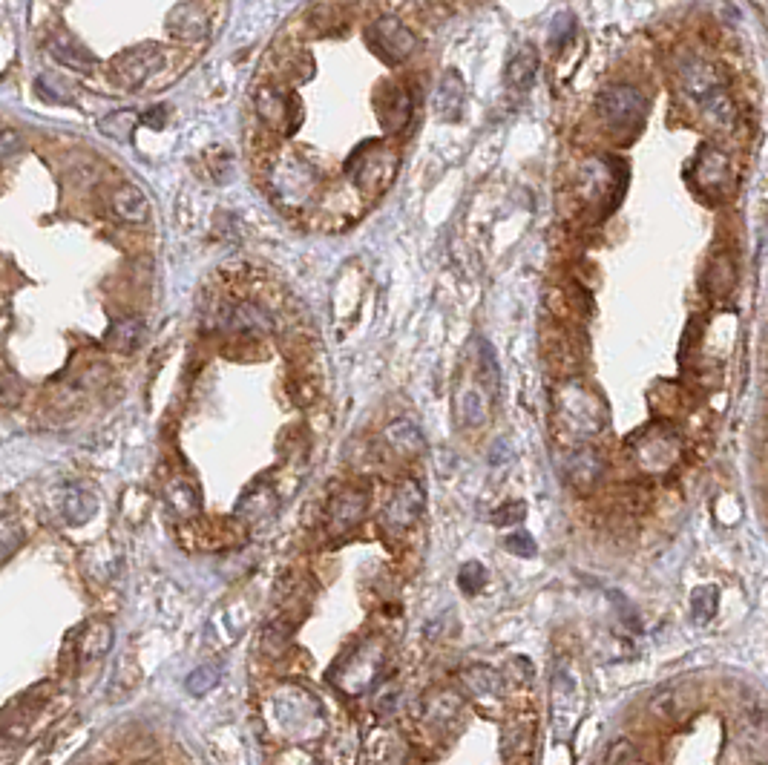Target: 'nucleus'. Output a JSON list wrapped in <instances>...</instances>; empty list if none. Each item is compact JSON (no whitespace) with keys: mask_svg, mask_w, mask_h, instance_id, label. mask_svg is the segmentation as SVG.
<instances>
[{"mask_svg":"<svg viewBox=\"0 0 768 765\" xmlns=\"http://www.w3.org/2000/svg\"><path fill=\"white\" fill-rule=\"evenodd\" d=\"M645 110H648V101L639 90H633L628 84H616V87H607L596 98V113L605 118L607 127L613 130H630L636 127L642 118H645Z\"/></svg>","mask_w":768,"mask_h":765,"instance_id":"obj_1","label":"nucleus"},{"mask_svg":"<svg viewBox=\"0 0 768 765\" xmlns=\"http://www.w3.org/2000/svg\"><path fill=\"white\" fill-rule=\"evenodd\" d=\"M162 64V49L156 47V44H139V47H130L124 49V52H118L116 58H113V64H110V70H113L116 84L127 87V90H136V87H141Z\"/></svg>","mask_w":768,"mask_h":765,"instance_id":"obj_2","label":"nucleus"},{"mask_svg":"<svg viewBox=\"0 0 768 765\" xmlns=\"http://www.w3.org/2000/svg\"><path fill=\"white\" fill-rule=\"evenodd\" d=\"M582 708L584 702L576 679L559 668L556 676H553V722H556V737L567 740L576 731L579 717H582Z\"/></svg>","mask_w":768,"mask_h":765,"instance_id":"obj_3","label":"nucleus"},{"mask_svg":"<svg viewBox=\"0 0 768 765\" xmlns=\"http://www.w3.org/2000/svg\"><path fill=\"white\" fill-rule=\"evenodd\" d=\"M372 41L374 49L380 52V58H386L389 64L406 61L415 52V47H418V38L412 35V29L406 24H400L397 18H380L372 26Z\"/></svg>","mask_w":768,"mask_h":765,"instance_id":"obj_4","label":"nucleus"},{"mask_svg":"<svg viewBox=\"0 0 768 765\" xmlns=\"http://www.w3.org/2000/svg\"><path fill=\"white\" fill-rule=\"evenodd\" d=\"M679 81H682L685 93L697 101V107H702L705 101H711L714 95L722 93L717 72L711 70L697 55H682L679 58Z\"/></svg>","mask_w":768,"mask_h":765,"instance_id":"obj_5","label":"nucleus"},{"mask_svg":"<svg viewBox=\"0 0 768 765\" xmlns=\"http://www.w3.org/2000/svg\"><path fill=\"white\" fill-rule=\"evenodd\" d=\"M420 512H423V489H420L418 481H403V484L397 487L392 504L386 507V521H389V527L406 530V527H412V524L418 521Z\"/></svg>","mask_w":768,"mask_h":765,"instance_id":"obj_6","label":"nucleus"},{"mask_svg":"<svg viewBox=\"0 0 768 765\" xmlns=\"http://www.w3.org/2000/svg\"><path fill=\"white\" fill-rule=\"evenodd\" d=\"M167 32L179 41H199L208 35V18L196 3H176L167 15Z\"/></svg>","mask_w":768,"mask_h":765,"instance_id":"obj_7","label":"nucleus"},{"mask_svg":"<svg viewBox=\"0 0 768 765\" xmlns=\"http://www.w3.org/2000/svg\"><path fill=\"white\" fill-rule=\"evenodd\" d=\"M49 55L61 64L70 67L72 72H93L95 70V55L84 44H78L70 35H52L49 38Z\"/></svg>","mask_w":768,"mask_h":765,"instance_id":"obj_8","label":"nucleus"},{"mask_svg":"<svg viewBox=\"0 0 768 765\" xmlns=\"http://www.w3.org/2000/svg\"><path fill=\"white\" fill-rule=\"evenodd\" d=\"M144 343V320L141 317H118L104 331V346L118 354H133Z\"/></svg>","mask_w":768,"mask_h":765,"instance_id":"obj_9","label":"nucleus"},{"mask_svg":"<svg viewBox=\"0 0 768 765\" xmlns=\"http://www.w3.org/2000/svg\"><path fill=\"white\" fill-rule=\"evenodd\" d=\"M113 648V627L107 622H95L90 625L81 639H78V662L81 668H90V665H98L107 653Z\"/></svg>","mask_w":768,"mask_h":765,"instance_id":"obj_10","label":"nucleus"},{"mask_svg":"<svg viewBox=\"0 0 768 765\" xmlns=\"http://www.w3.org/2000/svg\"><path fill=\"white\" fill-rule=\"evenodd\" d=\"M113 210L118 219H124L130 225H144L150 219V199L141 187L121 185L113 193Z\"/></svg>","mask_w":768,"mask_h":765,"instance_id":"obj_11","label":"nucleus"},{"mask_svg":"<svg viewBox=\"0 0 768 765\" xmlns=\"http://www.w3.org/2000/svg\"><path fill=\"white\" fill-rule=\"evenodd\" d=\"M536 72H538L536 47H533V44H521V47L512 52L510 64H507V72H504L507 87H510V90H518V93L530 90V84H533Z\"/></svg>","mask_w":768,"mask_h":765,"instance_id":"obj_12","label":"nucleus"},{"mask_svg":"<svg viewBox=\"0 0 768 765\" xmlns=\"http://www.w3.org/2000/svg\"><path fill=\"white\" fill-rule=\"evenodd\" d=\"M363 512H366V495L360 489H343L331 501V521L337 530L354 527L363 518Z\"/></svg>","mask_w":768,"mask_h":765,"instance_id":"obj_13","label":"nucleus"},{"mask_svg":"<svg viewBox=\"0 0 768 765\" xmlns=\"http://www.w3.org/2000/svg\"><path fill=\"white\" fill-rule=\"evenodd\" d=\"M464 98L466 90L461 75H458V72L443 75L441 90L435 95V113L443 118H458L461 116V110H464Z\"/></svg>","mask_w":768,"mask_h":765,"instance_id":"obj_14","label":"nucleus"},{"mask_svg":"<svg viewBox=\"0 0 768 765\" xmlns=\"http://www.w3.org/2000/svg\"><path fill=\"white\" fill-rule=\"evenodd\" d=\"M95 507H98V501H95V495L90 489L70 487L64 492V501H61V515H64L67 524L78 527V524L93 518Z\"/></svg>","mask_w":768,"mask_h":765,"instance_id":"obj_15","label":"nucleus"},{"mask_svg":"<svg viewBox=\"0 0 768 765\" xmlns=\"http://www.w3.org/2000/svg\"><path fill=\"white\" fill-rule=\"evenodd\" d=\"M297 98H291V95L277 93V90H265V93H259V116L265 118V124H271V127H277V130H291V124H288V104H294Z\"/></svg>","mask_w":768,"mask_h":765,"instance_id":"obj_16","label":"nucleus"},{"mask_svg":"<svg viewBox=\"0 0 768 765\" xmlns=\"http://www.w3.org/2000/svg\"><path fill=\"white\" fill-rule=\"evenodd\" d=\"M225 325H228L231 331H239V334H262V331H268V325L271 323H268L265 311H259L251 302H242V305H236V308L228 311Z\"/></svg>","mask_w":768,"mask_h":765,"instance_id":"obj_17","label":"nucleus"},{"mask_svg":"<svg viewBox=\"0 0 768 765\" xmlns=\"http://www.w3.org/2000/svg\"><path fill=\"white\" fill-rule=\"evenodd\" d=\"M464 685L469 688L472 696H481V699H489V696L501 694L504 682H501V673L492 671L487 665H472L464 671Z\"/></svg>","mask_w":768,"mask_h":765,"instance_id":"obj_18","label":"nucleus"},{"mask_svg":"<svg viewBox=\"0 0 768 765\" xmlns=\"http://www.w3.org/2000/svg\"><path fill=\"white\" fill-rule=\"evenodd\" d=\"M567 475L576 487H590L599 475H602V461L596 458V452L579 449L576 455H570L567 461Z\"/></svg>","mask_w":768,"mask_h":765,"instance_id":"obj_19","label":"nucleus"},{"mask_svg":"<svg viewBox=\"0 0 768 765\" xmlns=\"http://www.w3.org/2000/svg\"><path fill=\"white\" fill-rule=\"evenodd\" d=\"M386 441L392 443V449H397L400 455H415L423 449V435L412 420H395L386 429Z\"/></svg>","mask_w":768,"mask_h":765,"instance_id":"obj_20","label":"nucleus"},{"mask_svg":"<svg viewBox=\"0 0 768 765\" xmlns=\"http://www.w3.org/2000/svg\"><path fill=\"white\" fill-rule=\"evenodd\" d=\"M380 110H383L380 116H383L386 130H400V127L406 124L409 113H412V101H409V93H406V90H397V87H392V93L380 101Z\"/></svg>","mask_w":768,"mask_h":765,"instance_id":"obj_21","label":"nucleus"},{"mask_svg":"<svg viewBox=\"0 0 768 765\" xmlns=\"http://www.w3.org/2000/svg\"><path fill=\"white\" fill-rule=\"evenodd\" d=\"M24 524L18 521V515H0V564H6L24 547Z\"/></svg>","mask_w":768,"mask_h":765,"instance_id":"obj_22","label":"nucleus"},{"mask_svg":"<svg viewBox=\"0 0 768 765\" xmlns=\"http://www.w3.org/2000/svg\"><path fill=\"white\" fill-rule=\"evenodd\" d=\"M136 124H139L136 110H116V113H110V116H104L101 121H98V130H101L107 139L127 141L130 136H133Z\"/></svg>","mask_w":768,"mask_h":765,"instance_id":"obj_23","label":"nucleus"},{"mask_svg":"<svg viewBox=\"0 0 768 765\" xmlns=\"http://www.w3.org/2000/svg\"><path fill=\"white\" fill-rule=\"evenodd\" d=\"M219 679H222V665H216V662L199 665V668H196V671L190 673V676L185 679L187 694H193V696L210 694V691L219 685Z\"/></svg>","mask_w":768,"mask_h":765,"instance_id":"obj_24","label":"nucleus"},{"mask_svg":"<svg viewBox=\"0 0 768 765\" xmlns=\"http://www.w3.org/2000/svg\"><path fill=\"white\" fill-rule=\"evenodd\" d=\"M717 602H720V590L717 587H697L691 596V613L697 625H708L717 616Z\"/></svg>","mask_w":768,"mask_h":765,"instance_id":"obj_25","label":"nucleus"},{"mask_svg":"<svg viewBox=\"0 0 768 765\" xmlns=\"http://www.w3.org/2000/svg\"><path fill=\"white\" fill-rule=\"evenodd\" d=\"M167 501H170V507L179 512V515H193V512L199 510L196 489H193V484H187V481H173V484L167 487Z\"/></svg>","mask_w":768,"mask_h":765,"instance_id":"obj_26","label":"nucleus"},{"mask_svg":"<svg viewBox=\"0 0 768 765\" xmlns=\"http://www.w3.org/2000/svg\"><path fill=\"white\" fill-rule=\"evenodd\" d=\"M24 397V386L21 380L9 369H0V406L3 409H15Z\"/></svg>","mask_w":768,"mask_h":765,"instance_id":"obj_27","label":"nucleus"},{"mask_svg":"<svg viewBox=\"0 0 768 765\" xmlns=\"http://www.w3.org/2000/svg\"><path fill=\"white\" fill-rule=\"evenodd\" d=\"M504 547L510 550L512 556L518 558H533L538 553L536 538L530 533H524V530H512V533L507 535V541H504Z\"/></svg>","mask_w":768,"mask_h":765,"instance_id":"obj_28","label":"nucleus"},{"mask_svg":"<svg viewBox=\"0 0 768 765\" xmlns=\"http://www.w3.org/2000/svg\"><path fill=\"white\" fill-rule=\"evenodd\" d=\"M458 581H461V590H464V593H478V590L487 584V570H484V564H478V561L464 564L461 573H458Z\"/></svg>","mask_w":768,"mask_h":765,"instance_id":"obj_29","label":"nucleus"},{"mask_svg":"<svg viewBox=\"0 0 768 765\" xmlns=\"http://www.w3.org/2000/svg\"><path fill=\"white\" fill-rule=\"evenodd\" d=\"M21 150H24V133H18V130H12V127L0 130V162L15 159Z\"/></svg>","mask_w":768,"mask_h":765,"instance_id":"obj_30","label":"nucleus"},{"mask_svg":"<svg viewBox=\"0 0 768 765\" xmlns=\"http://www.w3.org/2000/svg\"><path fill=\"white\" fill-rule=\"evenodd\" d=\"M461 415H464V423H472V426L484 423L487 412H484V403H481V397L475 395V392L461 397Z\"/></svg>","mask_w":768,"mask_h":765,"instance_id":"obj_31","label":"nucleus"},{"mask_svg":"<svg viewBox=\"0 0 768 765\" xmlns=\"http://www.w3.org/2000/svg\"><path fill=\"white\" fill-rule=\"evenodd\" d=\"M527 507L518 501V504H504L498 515H492V524H498V527H504V524H521L524 521V515H527Z\"/></svg>","mask_w":768,"mask_h":765,"instance_id":"obj_32","label":"nucleus"},{"mask_svg":"<svg viewBox=\"0 0 768 765\" xmlns=\"http://www.w3.org/2000/svg\"><path fill=\"white\" fill-rule=\"evenodd\" d=\"M139 121H144V124H150V127H162L164 124V107H156V110H150L147 116H141Z\"/></svg>","mask_w":768,"mask_h":765,"instance_id":"obj_33","label":"nucleus"},{"mask_svg":"<svg viewBox=\"0 0 768 765\" xmlns=\"http://www.w3.org/2000/svg\"><path fill=\"white\" fill-rule=\"evenodd\" d=\"M35 765H47V763H35Z\"/></svg>","mask_w":768,"mask_h":765,"instance_id":"obj_34","label":"nucleus"}]
</instances>
